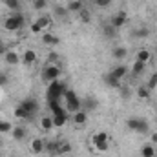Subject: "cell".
Returning a JSON list of instances; mask_svg holds the SVG:
<instances>
[{"label":"cell","instance_id":"6da1fadb","mask_svg":"<svg viewBox=\"0 0 157 157\" xmlns=\"http://www.w3.org/2000/svg\"><path fill=\"white\" fill-rule=\"evenodd\" d=\"M66 90H68V86H66L60 78H59V80H51L49 86H48L46 97H48V101H60L62 95L66 93Z\"/></svg>","mask_w":157,"mask_h":157},{"label":"cell","instance_id":"7a4b0ae2","mask_svg":"<svg viewBox=\"0 0 157 157\" xmlns=\"http://www.w3.org/2000/svg\"><path fill=\"white\" fill-rule=\"evenodd\" d=\"M64 97V104H66V110L75 113L78 110H82V101L77 97V93L73 90H66V93L62 95Z\"/></svg>","mask_w":157,"mask_h":157},{"label":"cell","instance_id":"3957f363","mask_svg":"<svg viewBox=\"0 0 157 157\" xmlns=\"http://www.w3.org/2000/svg\"><path fill=\"white\" fill-rule=\"evenodd\" d=\"M2 26H4L6 31H18V29H22V26H24V15H22V13H15V15L7 17Z\"/></svg>","mask_w":157,"mask_h":157},{"label":"cell","instance_id":"277c9868","mask_svg":"<svg viewBox=\"0 0 157 157\" xmlns=\"http://www.w3.org/2000/svg\"><path fill=\"white\" fill-rule=\"evenodd\" d=\"M126 126L132 130V132H137V133H148L150 132V124L144 121V119L139 117H132L126 121Z\"/></svg>","mask_w":157,"mask_h":157},{"label":"cell","instance_id":"5b68a950","mask_svg":"<svg viewBox=\"0 0 157 157\" xmlns=\"http://www.w3.org/2000/svg\"><path fill=\"white\" fill-rule=\"evenodd\" d=\"M91 141H93V146H95L97 152H106L108 146H110V141H108V133H106V132L95 133V135L91 137Z\"/></svg>","mask_w":157,"mask_h":157},{"label":"cell","instance_id":"8992f818","mask_svg":"<svg viewBox=\"0 0 157 157\" xmlns=\"http://www.w3.org/2000/svg\"><path fill=\"white\" fill-rule=\"evenodd\" d=\"M60 68L57 66V64H48L46 68H44V71H42V78L44 80H48V82H51V80H59L60 77Z\"/></svg>","mask_w":157,"mask_h":157},{"label":"cell","instance_id":"52a82bcc","mask_svg":"<svg viewBox=\"0 0 157 157\" xmlns=\"http://www.w3.org/2000/svg\"><path fill=\"white\" fill-rule=\"evenodd\" d=\"M4 60H6V64H9V66H17V64H20V55H18L17 51H13V49H7V51L4 53Z\"/></svg>","mask_w":157,"mask_h":157},{"label":"cell","instance_id":"ba28073f","mask_svg":"<svg viewBox=\"0 0 157 157\" xmlns=\"http://www.w3.org/2000/svg\"><path fill=\"white\" fill-rule=\"evenodd\" d=\"M126 20H128V15L124 13V11H119L117 15L112 18V22H110V26H113L115 29H121L124 24H126Z\"/></svg>","mask_w":157,"mask_h":157},{"label":"cell","instance_id":"9c48e42d","mask_svg":"<svg viewBox=\"0 0 157 157\" xmlns=\"http://www.w3.org/2000/svg\"><path fill=\"white\" fill-rule=\"evenodd\" d=\"M20 106H22V108L31 115V117H33V113L39 110V102H37L35 99H26V101H22V102H20Z\"/></svg>","mask_w":157,"mask_h":157},{"label":"cell","instance_id":"30bf717a","mask_svg":"<svg viewBox=\"0 0 157 157\" xmlns=\"http://www.w3.org/2000/svg\"><path fill=\"white\" fill-rule=\"evenodd\" d=\"M51 119H53V124H55V128H62V126L68 122V113H66V110H64V112H59V113H55Z\"/></svg>","mask_w":157,"mask_h":157},{"label":"cell","instance_id":"8fae6325","mask_svg":"<svg viewBox=\"0 0 157 157\" xmlns=\"http://www.w3.org/2000/svg\"><path fill=\"white\" fill-rule=\"evenodd\" d=\"M22 62H24V64H28V66L35 64V62H37V53H35L33 49H26V51H24V55H22Z\"/></svg>","mask_w":157,"mask_h":157},{"label":"cell","instance_id":"7c38bea8","mask_svg":"<svg viewBox=\"0 0 157 157\" xmlns=\"http://www.w3.org/2000/svg\"><path fill=\"white\" fill-rule=\"evenodd\" d=\"M110 73H112L113 77H117L119 80H122V78L126 77V73H128V68H126L124 64H119V66H115V68H113Z\"/></svg>","mask_w":157,"mask_h":157},{"label":"cell","instance_id":"4fadbf2b","mask_svg":"<svg viewBox=\"0 0 157 157\" xmlns=\"http://www.w3.org/2000/svg\"><path fill=\"white\" fill-rule=\"evenodd\" d=\"M150 59H152V53L146 49V48H141L139 51H137V59L135 60H139V62H144V64H148L150 62Z\"/></svg>","mask_w":157,"mask_h":157},{"label":"cell","instance_id":"5bb4252c","mask_svg":"<svg viewBox=\"0 0 157 157\" xmlns=\"http://www.w3.org/2000/svg\"><path fill=\"white\" fill-rule=\"evenodd\" d=\"M35 22H37L40 28H42V31H44V29H48V28H51V24H53L51 17H48V15H42V17H39Z\"/></svg>","mask_w":157,"mask_h":157},{"label":"cell","instance_id":"9a60e30c","mask_svg":"<svg viewBox=\"0 0 157 157\" xmlns=\"http://www.w3.org/2000/svg\"><path fill=\"white\" fill-rule=\"evenodd\" d=\"M42 42H44L46 46L53 48V46L59 44V37H55V35H51V33H44V35H42Z\"/></svg>","mask_w":157,"mask_h":157},{"label":"cell","instance_id":"2e32d148","mask_svg":"<svg viewBox=\"0 0 157 157\" xmlns=\"http://www.w3.org/2000/svg\"><path fill=\"white\" fill-rule=\"evenodd\" d=\"M141 155L143 157H155V146H154L152 143L144 144V146L141 148Z\"/></svg>","mask_w":157,"mask_h":157},{"label":"cell","instance_id":"e0dca14e","mask_svg":"<svg viewBox=\"0 0 157 157\" xmlns=\"http://www.w3.org/2000/svg\"><path fill=\"white\" fill-rule=\"evenodd\" d=\"M73 122H77V124H86L88 122V113L84 112V110H78L73 113Z\"/></svg>","mask_w":157,"mask_h":157},{"label":"cell","instance_id":"ac0fdd59","mask_svg":"<svg viewBox=\"0 0 157 157\" xmlns=\"http://www.w3.org/2000/svg\"><path fill=\"white\" fill-rule=\"evenodd\" d=\"M31 150H33L35 154H42V152H44V141L39 139V137H35V139L31 141Z\"/></svg>","mask_w":157,"mask_h":157},{"label":"cell","instance_id":"d6986e66","mask_svg":"<svg viewBox=\"0 0 157 157\" xmlns=\"http://www.w3.org/2000/svg\"><path fill=\"white\" fill-rule=\"evenodd\" d=\"M40 128H42L44 132H49L51 128H55L53 119H51V117H42V119H40Z\"/></svg>","mask_w":157,"mask_h":157},{"label":"cell","instance_id":"ffe728a7","mask_svg":"<svg viewBox=\"0 0 157 157\" xmlns=\"http://www.w3.org/2000/svg\"><path fill=\"white\" fill-rule=\"evenodd\" d=\"M48 106H49V110H51V113H53V115H55V113H59V112H64V108H62L60 101H48Z\"/></svg>","mask_w":157,"mask_h":157},{"label":"cell","instance_id":"44dd1931","mask_svg":"<svg viewBox=\"0 0 157 157\" xmlns=\"http://www.w3.org/2000/svg\"><path fill=\"white\" fill-rule=\"evenodd\" d=\"M80 9H84V6H82L80 0H71V2L68 4V11H70V13H78Z\"/></svg>","mask_w":157,"mask_h":157},{"label":"cell","instance_id":"7402d4cb","mask_svg":"<svg viewBox=\"0 0 157 157\" xmlns=\"http://www.w3.org/2000/svg\"><path fill=\"white\" fill-rule=\"evenodd\" d=\"M144 66H146L144 62H139V60H135V62L132 64V73H133V75H141V73L144 71Z\"/></svg>","mask_w":157,"mask_h":157},{"label":"cell","instance_id":"603a6c76","mask_svg":"<svg viewBox=\"0 0 157 157\" xmlns=\"http://www.w3.org/2000/svg\"><path fill=\"white\" fill-rule=\"evenodd\" d=\"M150 93H152V91H150L146 86H139V88H137V97H139V99H143V101L150 99Z\"/></svg>","mask_w":157,"mask_h":157},{"label":"cell","instance_id":"cb8c5ba5","mask_svg":"<svg viewBox=\"0 0 157 157\" xmlns=\"http://www.w3.org/2000/svg\"><path fill=\"white\" fill-rule=\"evenodd\" d=\"M95 106H97V101H93V99H86V101L82 102V110H84L86 113H88V112H93Z\"/></svg>","mask_w":157,"mask_h":157},{"label":"cell","instance_id":"d4e9b609","mask_svg":"<svg viewBox=\"0 0 157 157\" xmlns=\"http://www.w3.org/2000/svg\"><path fill=\"white\" fill-rule=\"evenodd\" d=\"M71 152V144L68 141H59V148H57V154H68Z\"/></svg>","mask_w":157,"mask_h":157},{"label":"cell","instance_id":"484cf974","mask_svg":"<svg viewBox=\"0 0 157 157\" xmlns=\"http://www.w3.org/2000/svg\"><path fill=\"white\" fill-rule=\"evenodd\" d=\"M104 82H106L108 86H112V88H119V86H121V80H119L117 77H113L112 73H108V75L104 77Z\"/></svg>","mask_w":157,"mask_h":157},{"label":"cell","instance_id":"4316f807","mask_svg":"<svg viewBox=\"0 0 157 157\" xmlns=\"http://www.w3.org/2000/svg\"><path fill=\"white\" fill-rule=\"evenodd\" d=\"M13 113H15V117H17V119H31V115H29V113L20 106V104L15 108V112H13Z\"/></svg>","mask_w":157,"mask_h":157},{"label":"cell","instance_id":"83f0119b","mask_svg":"<svg viewBox=\"0 0 157 157\" xmlns=\"http://www.w3.org/2000/svg\"><path fill=\"white\" fill-rule=\"evenodd\" d=\"M11 133H13V139H17V141H22V139L26 137V130L20 128V126H18V128H13Z\"/></svg>","mask_w":157,"mask_h":157},{"label":"cell","instance_id":"f1b7e54d","mask_svg":"<svg viewBox=\"0 0 157 157\" xmlns=\"http://www.w3.org/2000/svg\"><path fill=\"white\" fill-rule=\"evenodd\" d=\"M78 20L84 22V24L91 22V15H90V11H88V9H80V11H78Z\"/></svg>","mask_w":157,"mask_h":157},{"label":"cell","instance_id":"f546056e","mask_svg":"<svg viewBox=\"0 0 157 157\" xmlns=\"http://www.w3.org/2000/svg\"><path fill=\"white\" fill-rule=\"evenodd\" d=\"M4 4L11 11H20V0H4Z\"/></svg>","mask_w":157,"mask_h":157},{"label":"cell","instance_id":"4dcf8cb0","mask_svg":"<svg viewBox=\"0 0 157 157\" xmlns=\"http://www.w3.org/2000/svg\"><path fill=\"white\" fill-rule=\"evenodd\" d=\"M146 88L152 91V90H155L157 88V73H152L150 78H148V82H146Z\"/></svg>","mask_w":157,"mask_h":157},{"label":"cell","instance_id":"1f68e13d","mask_svg":"<svg viewBox=\"0 0 157 157\" xmlns=\"http://www.w3.org/2000/svg\"><path fill=\"white\" fill-rule=\"evenodd\" d=\"M126 55H128V51H126L124 48H115V49H113V57H115L117 60H122Z\"/></svg>","mask_w":157,"mask_h":157},{"label":"cell","instance_id":"d6a6232c","mask_svg":"<svg viewBox=\"0 0 157 157\" xmlns=\"http://www.w3.org/2000/svg\"><path fill=\"white\" fill-rule=\"evenodd\" d=\"M11 130H13L11 122H7V121H0V133H7V132H11Z\"/></svg>","mask_w":157,"mask_h":157},{"label":"cell","instance_id":"836d02e7","mask_svg":"<svg viewBox=\"0 0 157 157\" xmlns=\"http://www.w3.org/2000/svg\"><path fill=\"white\" fill-rule=\"evenodd\" d=\"M44 148H46L48 152H51V154H57V148H59V143H46V144H44Z\"/></svg>","mask_w":157,"mask_h":157},{"label":"cell","instance_id":"e575fe53","mask_svg":"<svg viewBox=\"0 0 157 157\" xmlns=\"http://www.w3.org/2000/svg\"><path fill=\"white\" fill-rule=\"evenodd\" d=\"M46 6H48V0H33V7H35V9H44V7H46Z\"/></svg>","mask_w":157,"mask_h":157},{"label":"cell","instance_id":"d590c367","mask_svg":"<svg viewBox=\"0 0 157 157\" xmlns=\"http://www.w3.org/2000/svg\"><path fill=\"white\" fill-rule=\"evenodd\" d=\"M68 13H70V11H68V7H60V6H59V7H55V15H57V17H66Z\"/></svg>","mask_w":157,"mask_h":157},{"label":"cell","instance_id":"8d00e7d4","mask_svg":"<svg viewBox=\"0 0 157 157\" xmlns=\"http://www.w3.org/2000/svg\"><path fill=\"white\" fill-rule=\"evenodd\" d=\"M110 4H112V0H95V6H99L101 9L110 7Z\"/></svg>","mask_w":157,"mask_h":157},{"label":"cell","instance_id":"74e56055","mask_svg":"<svg viewBox=\"0 0 157 157\" xmlns=\"http://www.w3.org/2000/svg\"><path fill=\"white\" fill-rule=\"evenodd\" d=\"M59 62V55L57 53H49L48 55V64H57Z\"/></svg>","mask_w":157,"mask_h":157},{"label":"cell","instance_id":"f35d334b","mask_svg":"<svg viewBox=\"0 0 157 157\" xmlns=\"http://www.w3.org/2000/svg\"><path fill=\"white\" fill-rule=\"evenodd\" d=\"M29 29H31V33H35V35H39V33H42V28H40L37 22H33L31 26H29Z\"/></svg>","mask_w":157,"mask_h":157},{"label":"cell","instance_id":"ab89813d","mask_svg":"<svg viewBox=\"0 0 157 157\" xmlns=\"http://www.w3.org/2000/svg\"><path fill=\"white\" fill-rule=\"evenodd\" d=\"M146 35H148V29H146V28H141V29L135 31V37H139V39H144Z\"/></svg>","mask_w":157,"mask_h":157},{"label":"cell","instance_id":"60d3db41","mask_svg":"<svg viewBox=\"0 0 157 157\" xmlns=\"http://www.w3.org/2000/svg\"><path fill=\"white\" fill-rule=\"evenodd\" d=\"M106 35H108V37H115V28H113V26L106 28Z\"/></svg>","mask_w":157,"mask_h":157},{"label":"cell","instance_id":"b9f144b4","mask_svg":"<svg viewBox=\"0 0 157 157\" xmlns=\"http://www.w3.org/2000/svg\"><path fill=\"white\" fill-rule=\"evenodd\" d=\"M4 84H7V77L0 73V86H4Z\"/></svg>","mask_w":157,"mask_h":157},{"label":"cell","instance_id":"7bdbcfd3","mask_svg":"<svg viewBox=\"0 0 157 157\" xmlns=\"http://www.w3.org/2000/svg\"><path fill=\"white\" fill-rule=\"evenodd\" d=\"M157 143V133H152V144H155Z\"/></svg>","mask_w":157,"mask_h":157},{"label":"cell","instance_id":"ee69618b","mask_svg":"<svg viewBox=\"0 0 157 157\" xmlns=\"http://www.w3.org/2000/svg\"><path fill=\"white\" fill-rule=\"evenodd\" d=\"M0 51H4V46H2V39H0Z\"/></svg>","mask_w":157,"mask_h":157},{"label":"cell","instance_id":"f6af8a7d","mask_svg":"<svg viewBox=\"0 0 157 157\" xmlns=\"http://www.w3.org/2000/svg\"><path fill=\"white\" fill-rule=\"evenodd\" d=\"M29 2H33V0H29Z\"/></svg>","mask_w":157,"mask_h":157}]
</instances>
